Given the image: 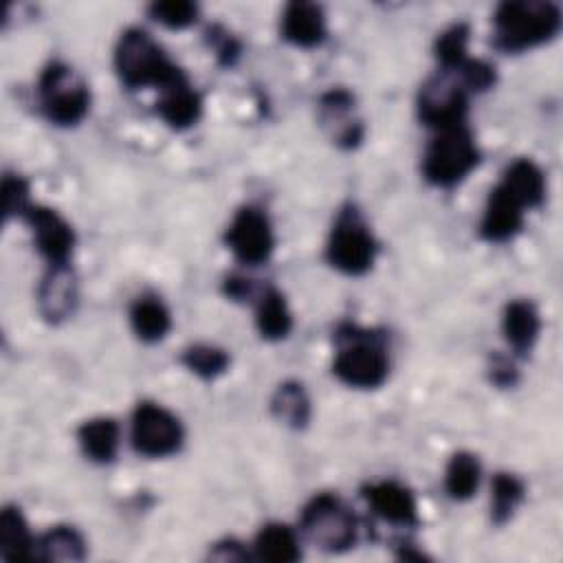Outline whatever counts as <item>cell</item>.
I'll use <instances>...</instances> for the list:
<instances>
[{"label":"cell","mask_w":563,"mask_h":563,"mask_svg":"<svg viewBox=\"0 0 563 563\" xmlns=\"http://www.w3.org/2000/svg\"><path fill=\"white\" fill-rule=\"evenodd\" d=\"M130 321H132L136 336L147 343L161 341L172 328L169 310L154 297H143V299L134 301V306L130 310Z\"/></svg>","instance_id":"22"},{"label":"cell","mask_w":563,"mask_h":563,"mask_svg":"<svg viewBox=\"0 0 563 563\" xmlns=\"http://www.w3.org/2000/svg\"><path fill=\"white\" fill-rule=\"evenodd\" d=\"M257 330L264 339H271V341H277V339H284L288 336L290 328H292V317H290V310L284 301V297L275 290V288H268L260 303H257Z\"/></svg>","instance_id":"25"},{"label":"cell","mask_w":563,"mask_h":563,"mask_svg":"<svg viewBox=\"0 0 563 563\" xmlns=\"http://www.w3.org/2000/svg\"><path fill=\"white\" fill-rule=\"evenodd\" d=\"M35 552V543L26 528L24 517L18 508L7 506L0 517V554L7 561L31 559Z\"/></svg>","instance_id":"21"},{"label":"cell","mask_w":563,"mask_h":563,"mask_svg":"<svg viewBox=\"0 0 563 563\" xmlns=\"http://www.w3.org/2000/svg\"><path fill=\"white\" fill-rule=\"evenodd\" d=\"M301 530L314 548L341 552L356 541V517L341 499L332 495H317L303 508Z\"/></svg>","instance_id":"6"},{"label":"cell","mask_w":563,"mask_h":563,"mask_svg":"<svg viewBox=\"0 0 563 563\" xmlns=\"http://www.w3.org/2000/svg\"><path fill=\"white\" fill-rule=\"evenodd\" d=\"M183 427L176 416L154 402H141L132 416V446L147 457H165L180 449Z\"/></svg>","instance_id":"8"},{"label":"cell","mask_w":563,"mask_h":563,"mask_svg":"<svg viewBox=\"0 0 563 563\" xmlns=\"http://www.w3.org/2000/svg\"><path fill=\"white\" fill-rule=\"evenodd\" d=\"M114 66L128 88L161 86L163 90L185 77L163 48L141 29H128L121 35L114 51Z\"/></svg>","instance_id":"2"},{"label":"cell","mask_w":563,"mask_h":563,"mask_svg":"<svg viewBox=\"0 0 563 563\" xmlns=\"http://www.w3.org/2000/svg\"><path fill=\"white\" fill-rule=\"evenodd\" d=\"M523 499V484L508 473H499L493 479V497H490V515L495 523H506L515 508Z\"/></svg>","instance_id":"28"},{"label":"cell","mask_w":563,"mask_h":563,"mask_svg":"<svg viewBox=\"0 0 563 563\" xmlns=\"http://www.w3.org/2000/svg\"><path fill=\"white\" fill-rule=\"evenodd\" d=\"M466 42H468V26L462 22L449 26L438 37L435 57L444 70H453L466 59Z\"/></svg>","instance_id":"30"},{"label":"cell","mask_w":563,"mask_h":563,"mask_svg":"<svg viewBox=\"0 0 563 563\" xmlns=\"http://www.w3.org/2000/svg\"><path fill=\"white\" fill-rule=\"evenodd\" d=\"M462 81V86L466 90H488L493 84H495V68L488 66L486 62H479V59H464L457 68H453Z\"/></svg>","instance_id":"32"},{"label":"cell","mask_w":563,"mask_h":563,"mask_svg":"<svg viewBox=\"0 0 563 563\" xmlns=\"http://www.w3.org/2000/svg\"><path fill=\"white\" fill-rule=\"evenodd\" d=\"M321 123L341 147H354L363 139V123L347 90H330L321 97Z\"/></svg>","instance_id":"13"},{"label":"cell","mask_w":563,"mask_h":563,"mask_svg":"<svg viewBox=\"0 0 563 563\" xmlns=\"http://www.w3.org/2000/svg\"><path fill=\"white\" fill-rule=\"evenodd\" d=\"M466 112V88L460 79H451L449 75L431 77L418 95V114L420 119L435 128H449L462 123Z\"/></svg>","instance_id":"9"},{"label":"cell","mask_w":563,"mask_h":563,"mask_svg":"<svg viewBox=\"0 0 563 563\" xmlns=\"http://www.w3.org/2000/svg\"><path fill=\"white\" fill-rule=\"evenodd\" d=\"M341 339L345 345L334 358V374L350 387L372 389L383 385L389 372V358L383 341L367 330H356L354 325L343 328Z\"/></svg>","instance_id":"3"},{"label":"cell","mask_w":563,"mask_h":563,"mask_svg":"<svg viewBox=\"0 0 563 563\" xmlns=\"http://www.w3.org/2000/svg\"><path fill=\"white\" fill-rule=\"evenodd\" d=\"M2 194H4V216L11 218L15 213H26V198H29V189L26 183L20 176H4L2 180Z\"/></svg>","instance_id":"33"},{"label":"cell","mask_w":563,"mask_h":563,"mask_svg":"<svg viewBox=\"0 0 563 563\" xmlns=\"http://www.w3.org/2000/svg\"><path fill=\"white\" fill-rule=\"evenodd\" d=\"M282 35L301 48H312L325 37V18L319 4L290 2L282 18Z\"/></svg>","instance_id":"16"},{"label":"cell","mask_w":563,"mask_h":563,"mask_svg":"<svg viewBox=\"0 0 563 563\" xmlns=\"http://www.w3.org/2000/svg\"><path fill=\"white\" fill-rule=\"evenodd\" d=\"M79 444L95 462H112L119 446V427L112 418H95L79 427Z\"/></svg>","instance_id":"20"},{"label":"cell","mask_w":563,"mask_h":563,"mask_svg":"<svg viewBox=\"0 0 563 563\" xmlns=\"http://www.w3.org/2000/svg\"><path fill=\"white\" fill-rule=\"evenodd\" d=\"M493 369H495V372H493V378H495L499 385H508V383L515 380V369H512L510 363L499 361V365H495Z\"/></svg>","instance_id":"34"},{"label":"cell","mask_w":563,"mask_h":563,"mask_svg":"<svg viewBox=\"0 0 563 563\" xmlns=\"http://www.w3.org/2000/svg\"><path fill=\"white\" fill-rule=\"evenodd\" d=\"M479 484V462L475 455L471 453H455L446 466V475H444V486L446 493L462 501L468 499Z\"/></svg>","instance_id":"27"},{"label":"cell","mask_w":563,"mask_h":563,"mask_svg":"<svg viewBox=\"0 0 563 563\" xmlns=\"http://www.w3.org/2000/svg\"><path fill=\"white\" fill-rule=\"evenodd\" d=\"M479 161L473 134L464 123L438 130L427 147L422 172L424 178L435 187H453L460 183Z\"/></svg>","instance_id":"4"},{"label":"cell","mask_w":563,"mask_h":563,"mask_svg":"<svg viewBox=\"0 0 563 563\" xmlns=\"http://www.w3.org/2000/svg\"><path fill=\"white\" fill-rule=\"evenodd\" d=\"M183 363L187 365V369H191L196 376L200 378H216L220 376L227 365H229V356L224 350L213 347V345H194L183 354Z\"/></svg>","instance_id":"29"},{"label":"cell","mask_w":563,"mask_h":563,"mask_svg":"<svg viewBox=\"0 0 563 563\" xmlns=\"http://www.w3.org/2000/svg\"><path fill=\"white\" fill-rule=\"evenodd\" d=\"M200 110H202L200 95L189 86L185 77L163 88V95L156 103V112L161 114V119L176 130L194 125L200 117Z\"/></svg>","instance_id":"17"},{"label":"cell","mask_w":563,"mask_h":563,"mask_svg":"<svg viewBox=\"0 0 563 563\" xmlns=\"http://www.w3.org/2000/svg\"><path fill=\"white\" fill-rule=\"evenodd\" d=\"M150 15L167 29H185L196 22L198 7L187 0H165L150 7Z\"/></svg>","instance_id":"31"},{"label":"cell","mask_w":563,"mask_h":563,"mask_svg":"<svg viewBox=\"0 0 563 563\" xmlns=\"http://www.w3.org/2000/svg\"><path fill=\"white\" fill-rule=\"evenodd\" d=\"M376 257V240L358 218L356 209H345L336 218L330 242L328 262L347 275H363L372 268Z\"/></svg>","instance_id":"7"},{"label":"cell","mask_w":563,"mask_h":563,"mask_svg":"<svg viewBox=\"0 0 563 563\" xmlns=\"http://www.w3.org/2000/svg\"><path fill=\"white\" fill-rule=\"evenodd\" d=\"M523 224V205L501 185H497L488 200L482 216L479 231L490 242H506L519 233Z\"/></svg>","instance_id":"14"},{"label":"cell","mask_w":563,"mask_h":563,"mask_svg":"<svg viewBox=\"0 0 563 563\" xmlns=\"http://www.w3.org/2000/svg\"><path fill=\"white\" fill-rule=\"evenodd\" d=\"M495 46L519 53L552 40L561 29V11L543 0L501 2L495 11Z\"/></svg>","instance_id":"1"},{"label":"cell","mask_w":563,"mask_h":563,"mask_svg":"<svg viewBox=\"0 0 563 563\" xmlns=\"http://www.w3.org/2000/svg\"><path fill=\"white\" fill-rule=\"evenodd\" d=\"M504 189H508L521 205L523 209L528 207H539L545 198V178H543V172L528 158H519L515 161L501 183H499Z\"/></svg>","instance_id":"18"},{"label":"cell","mask_w":563,"mask_h":563,"mask_svg":"<svg viewBox=\"0 0 563 563\" xmlns=\"http://www.w3.org/2000/svg\"><path fill=\"white\" fill-rule=\"evenodd\" d=\"M37 306L46 321L68 319L77 306V279L68 264H51L37 290Z\"/></svg>","instance_id":"12"},{"label":"cell","mask_w":563,"mask_h":563,"mask_svg":"<svg viewBox=\"0 0 563 563\" xmlns=\"http://www.w3.org/2000/svg\"><path fill=\"white\" fill-rule=\"evenodd\" d=\"M541 330L539 312L530 301H512L506 306L504 312V334L506 341L512 345L517 352H528Z\"/></svg>","instance_id":"19"},{"label":"cell","mask_w":563,"mask_h":563,"mask_svg":"<svg viewBox=\"0 0 563 563\" xmlns=\"http://www.w3.org/2000/svg\"><path fill=\"white\" fill-rule=\"evenodd\" d=\"M273 413L286 424L299 429L310 420V400L299 383H284L277 387L271 400Z\"/></svg>","instance_id":"26"},{"label":"cell","mask_w":563,"mask_h":563,"mask_svg":"<svg viewBox=\"0 0 563 563\" xmlns=\"http://www.w3.org/2000/svg\"><path fill=\"white\" fill-rule=\"evenodd\" d=\"M37 92L44 114L57 125H77L90 106V92L84 79L59 62L42 73Z\"/></svg>","instance_id":"5"},{"label":"cell","mask_w":563,"mask_h":563,"mask_svg":"<svg viewBox=\"0 0 563 563\" xmlns=\"http://www.w3.org/2000/svg\"><path fill=\"white\" fill-rule=\"evenodd\" d=\"M227 244L233 255L249 266L264 264L273 253V229L264 211L244 207L235 213L227 231Z\"/></svg>","instance_id":"10"},{"label":"cell","mask_w":563,"mask_h":563,"mask_svg":"<svg viewBox=\"0 0 563 563\" xmlns=\"http://www.w3.org/2000/svg\"><path fill=\"white\" fill-rule=\"evenodd\" d=\"M26 222L33 229L37 251L48 260V264H68L75 244L70 224L46 207L29 209Z\"/></svg>","instance_id":"11"},{"label":"cell","mask_w":563,"mask_h":563,"mask_svg":"<svg viewBox=\"0 0 563 563\" xmlns=\"http://www.w3.org/2000/svg\"><path fill=\"white\" fill-rule=\"evenodd\" d=\"M369 508L385 521L396 526H413L418 521L416 501L411 493L396 482H378L365 488Z\"/></svg>","instance_id":"15"},{"label":"cell","mask_w":563,"mask_h":563,"mask_svg":"<svg viewBox=\"0 0 563 563\" xmlns=\"http://www.w3.org/2000/svg\"><path fill=\"white\" fill-rule=\"evenodd\" d=\"M255 552L260 559L275 563H292L301 556L295 532L282 523H268L260 530L255 539Z\"/></svg>","instance_id":"24"},{"label":"cell","mask_w":563,"mask_h":563,"mask_svg":"<svg viewBox=\"0 0 563 563\" xmlns=\"http://www.w3.org/2000/svg\"><path fill=\"white\" fill-rule=\"evenodd\" d=\"M33 556L42 561H81L86 556V543L77 530L57 526L35 543Z\"/></svg>","instance_id":"23"}]
</instances>
